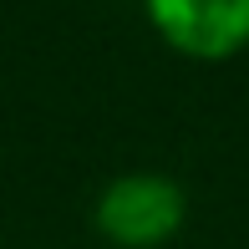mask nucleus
Listing matches in <instances>:
<instances>
[{
  "label": "nucleus",
  "mask_w": 249,
  "mask_h": 249,
  "mask_svg": "<svg viewBox=\"0 0 249 249\" xmlns=\"http://www.w3.org/2000/svg\"><path fill=\"white\" fill-rule=\"evenodd\" d=\"M188 198L163 173H122L97 194V234L117 249H158L183 229Z\"/></svg>",
  "instance_id": "nucleus-1"
},
{
  "label": "nucleus",
  "mask_w": 249,
  "mask_h": 249,
  "mask_svg": "<svg viewBox=\"0 0 249 249\" xmlns=\"http://www.w3.org/2000/svg\"><path fill=\"white\" fill-rule=\"evenodd\" d=\"M142 5L158 36L183 56L224 61L249 46V0H142Z\"/></svg>",
  "instance_id": "nucleus-2"
}]
</instances>
